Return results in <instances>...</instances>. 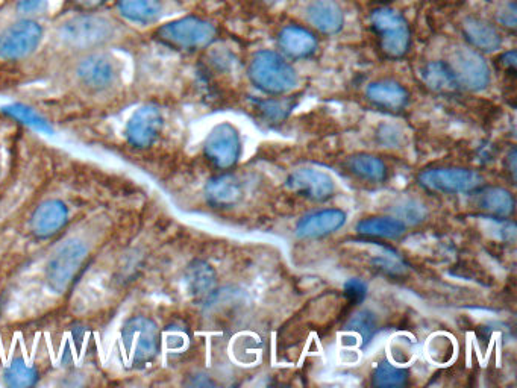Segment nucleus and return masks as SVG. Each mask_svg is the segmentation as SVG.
Wrapping results in <instances>:
<instances>
[{"label": "nucleus", "instance_id": "nucleus-22", "mask_svg": "<svg viewBox=\"0 0 517 388\" xmlns=\"http://www.w3.org/2000/svg\"><path fill=\"white\" fill-rule=\"evenodd\" d=\"M407 231V225L395 216L367 217L357 223L358 234L373 238H399Z\"/></svg>", "mask_w": 517, "mask_h": 388}, {"label": "nucleus", "instance_id": "nucleus-31", "mask_svg": "<svg viewBox=\"0 0 517 388\" xmlns=\"http://www.w3.org/2000/svg\"><path fill=\"white\" fill-rule=\"evenodd\" d=\"M293 108H295V104L287 101H279V99H270V101H263L258 107V111H260L261 116L267 120L269 123H279L282 120L287 119L290 113H292Z\"/></svg>", "mask_w": 517, "mask_h": 388}, {"label": "nucleus", "instance_id": "nucleus-33", "mask_svg": "<svg viewBox=\"0 0 517 388\" xmlns=\"http://www.w3.org/2000/svg\"><path fill=\"white\" fill-rule=\"evenodd\" d=\"M10 113H13L14 116L19 117V119L26 120V123L35 126V128H47L46 122H44V120L41 119L40 116H37V114H35L34 111L29 110V108L19 107V105H16V107L11 108Z\"/></svg>", "mask_w": 517, "mask_h": 388}, {"label": "nucleus", "instance_id": "nucleus-9", "mask_svg": "<svg viewBox=\"0 0 517 388\" xmlns=\"http://www.w3.org/2000/svg\"><path fill=\"white\" fill-rule=\"evenodd\" d=\"M204 155L217 169H231L242 155V138L232 123L222 122L208 132L204 141Z\"/></svg>", "mask_w": 517, "mask_h": 388}, {"label": "nucleus", "instance_id": "nucleus-28", "mask_svg": "<svg viewBox=\"0 0 517 388\" xmlns=\"http://www.w3.org/2000/svg\"><path fill=\"white\" fill-rule=\"evenodd\" d=\"M37 367L26 363L23 357L14 358L4 370V381L8 387H32L38 382Z\"/></svg>", "mask_w": 517, "mask_h": 388}, {"label": "nucleus", "instance_id": "nucleus-6", "mask_svg": "<svg viewBox=\"0 0 517 388\" xmlns=\"http://www.w3.org/2000/svg\"><path fill=\"white\" fill-rule=\"evenodd\" d=\"M114 26L110 20L93 14H82L67 20L60 29V38L66 46L88 51L104 46L113 38Z\"/></svg>", "mask_w": 517, "mask_h": 388}, {"label": "nucleus", "instance_id": "nucleus-24", "mask_svg": "<svg viewBox=\"0 0 517 388\" xmlns=\"http://www.w3.org/2000/svg\"><path fill=\"white\" fill-rule=\"evenodd\" d=\"M348 169L352 175L358 179L370 182V184H380L387 179V166L380 158L369 154H358L348 160Z\"/></svg>", "mask_w": 517, "mask_h": 388}, {"label": "nucleus", "instance_id": "nucleus-3", "mask_svg": "<svg viewBox=\"0 0 517 388\" xmlns=\"http://www.w3.org/2000/svg\"><path fill=\"white\" fill-rule=\"evenodd\" d=\"M249 79L258 90L270 96L290 93L298 85L295 67L273 51H260L254 55L249 64Z\"/></svg>", "mask_w": 517, "mask_h": 388}, {"label": "nucleus", "instance_id": "nucleus-41", "mask_svg": "<svg viewBox=\"0 0 517 388\" xmlns=\"http://www.w3.org/2000/svg\"><path fill=\"white\" fill-rule=\"evenodd\" d=\"M508 161H510V172L514 178V173H516V151H511L510 157H508Z\"/></svg>", "mask_w": 517, "mask_h": 388}, {"label": "nucleus", "instance_id": "nucleus-11", "mask_svg": "<svg viewBox=\"0 0 517 388\" xmlns=\"http://www.w3.org/2000/svg\"><path fill=\"white\" fill-rule=\"evenodd\" d=\"M164 128L160 108L146 105L132 114L125 126V138L134 149H148L160 138Z\"/></svg>", "mask_w": 517, "mask_h": 388}, {"label": "nucleus", "instance_id": "nucleus-18", "mask_svg": "<svg viewBox=\"0 0 517 388\" xmlns=\"http://www.w3.org/2000/svg\"><path fill=\"white\" fill-rule=\"evenodd\" d=\"M278 46L287 57L302 60L311 57L317 51V38L307 28L290 25L279 32Z\"/></svg>", "mask_w": 517, "mask_h": 388}, {"label": "nucleus", "instance_id": "nucleus-2", "mask_svg": "<svg viewBox=\"0 0 517 388\" xmlns=\"http://www.w3.org/2000/svg\"><path fill=\"white\" fill-rule=\"evenodd\" d=\"M123 352L134 369L151 366L161 349V331L157 322L149 316H131L122 326Z\"/></svg>", "mask_w": 517, "mask_h": 388}, {"label": "nucleus", "instance_id": "nucleus-30", "mask_svg": "<svg viewBox=\"0 0 517 388\" xmlns=\"http://www.w3.org/2000/svg\"><path fill=\"white\" fill-rule=\"evenodd\" d=\"M390 211L396 219L401 220L405 225H417L427 217L425 207L420 202L413 201V199L398 202L395 207L390 208Z\"/></svg>", "mask_w": 517, "mask_h": 388}, {"label": "nucleus", "instance_id": "nucleus-1", "mask_svg": "<svg viewBox=\"0 0 517 388\" xmlns=\"http://www.w3.org/2000/svg\"><path fill=\"white\" fill-rule=\"evenodd\" d=\"M90 245L81 237H70L55 248L44 266V281L55 295L72 290L90 258Z\"/></svg>", "mask_w": 517, "mask_h": 388}, {"label": "nucleus", "instance_id": "nucleus-7", "mask_svg": "<svg viewBox=\"0 0 517 388\" xmlns=\"http://www.w3.org/2000/svg\"><path fill=\"white\" fill-rule=\"evenodd\" d=\"M419 184L433 193L464 194L480 190L484 178L475 170L464 167H434L420 173Z\"/></svg>", "mask_w": 517, "mask_h": 388}, {"label": "nucleus", "instance_id": "nucleus-5", "mask_svg": "<svg viewBox=\"0 0 517 388\" xmlns=\"http://www.w3.org/2000/svg\"><path fill=\"white\" fill-rule=\"evenodd\" d=\"M216 28L199 17H182L158 28L157 38L178 51H199L210 46L216 38Z\"/></svg>", "mask_w": 517, "mask_h": 388}, {"label": "nucleus", "instance_id": "nucleus-40", "mask_svg": "<svg viewBox=\"0 0 517 388\" xmlns=\"http://www.w3.org/2000/svg\"><path fill=\"white\" fill-rule=\"evenodd\" d=\"M78 7L84 8V10H93L98 8L99 5L105 4L107 0H73Z\"/></svg>", "mask_w": 517, "mask_h": 388}, {"label": "nucleus", "instance_id": "nucleus-8", "mask_svg": "<svg viewBox=\"0 0 517 388\" xmlns=\"http://www.w3.org/2000/svg\"><path fill=\"white\" fill-rule=\"evenodd\" d=\"M449 69L457 81L458 88L469 91H483L492 82V70L481 52L470 47H457L448 61Z\"/></svg>", "mask_w": 517, "mask_h": 388}, {"label": "nucleus", "instance_id": "nucleus-35", "mask_svg": "<svg viewBox=\"0 0 517 388\" xmlns=\"http://www.w3.org/2000/svg\"><path fill=\"white\" fill-rule=\"evenodd\" d=\"M498 22L504 26L508 31H514L517 26V17H516V5L513 2L510 4L504 5V7L499 10L498 13Z\"/></svg>", "mask_w": 517, "mask_h": 388}, {"label": "nucleus", "instance_id": "nucleus-21", "mask_svg": "<svg viewBox=\"0 0 517 388\" xmlns=\"http://www.w3.org/2000/svg\"><path fill=\"white\" fill-rule=\"evenodd\" d=\"M478 207L496 219H507L514 213V198L501 187H487L478 194Z\"/></svg>", "mask_w": 517, "mask_h": 388}, {"label": "nucleus", "instance_id": "nucleus-15", "mask_svg": "<svg viewBox=\"0 0 517 388\" xmlns=\"http://www.w3.org/2000/svg\"><path fill=\"white\" fill-rule=\"evenodd\" d=\"M348 214L339 208L316 211L305 216L296 225V235L299 238H322L334 234L345 226Z\"/></svg>", "mask_w": 517, "mask_h": 388}, {"label": "nucleus", "instance_id": "nucleus-27", "mask_svg": "<svg viewBox=\"0 0 517 388\" xmlns=\"http://www.w3.org/2000/svg\"><path fill=\"white\" fill-rule=\"evenodd\" d=\"M410 370L395 366L389 361L376 364L372 373V385L378 388H399L408 384Z\"/></svg>", "mask_w": 517, "mask_h": 388}, {"label": "nucleus", "instance_id": "nucleus-20", "mask_svg": "<svg viewBox=\"0 0 517 388\" xmlns=\"http://www.w3.org/2000/svg\"><path fill=\"white\" fill-rule=\"evenodd\" d=\"M243 185L234 175L216 176L205 187L208 204L216 208H229L243 198Z\"/></svg>", "mask_w": 517, "mask_h": 388}, {"label": "nucleus", "instance_id": "nucleus-37", "mask_svg": "<svg viewBox=\"0 0 517 388\" xmlns=\"http://www.w3.org/2000/svg\"><path fill=\"white\" fill-rule=\"evenodd\" d=\"M499 61H501L502 67H504L505 70H508V72L511 73H516V51L505 52V54L499 58Z\"/></svg>", "mask_w": 517, "mask_h": 388}, {"label": "nucleus", "instance_id": "nucleus-34", "mask_svg": "<svg viewBox=\"0 0 517 388\" xmlns=\"http://www.w3.org/2000/svg\"><path fill=\"white\" fill-rule=\"evenodd\" d=\"M49 5V0H17V10L25 16L43 13Z\"/></svg>", "mask_w": 517, "mask_h": 388}, {"label": "nucleus", "instance_id": "nucleus-39", "mask_svg": "<svg viewBox=\"0 0 517 388\" xmlns=\"http://www.w3.org/2000/svg\"><path fill=\"white\" fill-rule=\"evenodd\" d=\"M188 384L193 385V387H213V385H216V382L211 381L207 375L199 373V375L193 376L192 381L188 382Z\"/></svg>", "mask_w": 517, "mask_h": 388}, {"label": "nucleus", "instance_id": "nucleus-23", "mask_svg": "<svg viewBox=\"0 0 517 388\" xmlns=\"http://www.w3.org/2000/svg\"><path fill=\"white\" fill-rule=\"evenodd\" d=\"M185 284H187L190 295L204 298V296L210 295L216 285V273L210 264L195 261L185 270Z\"/></svg>", "mask_w": 517, "mask_h": 388}, {"label": "nucleus", "instance_id": "nucleus-25", "mask_svg": "<svg viewBox=\"0 0 517 388\" xmlns=\"http://www.w3.org/2000/svg\"><path fill=\"white\" fill-rule=\"evenodd\" d=\"M119 11L126 20L140 25L157 22L161 16L160 0H119Z\"/></svg>", "mask_w": 517, "mask_h": 388}, {"label": "nucleus", "instance_id": "nucleus-14", "mask_svg": "<svg viewBox=\"0 0 517 388\" xmlns=\"http://www.w3.org/2000/svg\"><path fill=\"white\" fill-rule=\"evenodd\" d=\"M76 76L79 82L93 93L110 90L119 78L116 63L107 55L94 54L81 61Z\"/></svg>", "mask_w": 517, "mask_h": 388}, {"label": "nucleus", "instance_id": "nucleus-16", "mask_svg": "<svg viewBox=\"0 0 517 388\" xmlns=\"http://www.w3.org/2000/svg\"><path fill=\"white\" fill-rule=\"evenodd\" d=\"M366 97L370 104L381 110L392 111V113L404 110L410 101V93L407 88L392 79L372 82L366 88Z\"/></svg>", "mask_w": 517, "mask_h": 388}, {"label": "nucleus", "instance_id": "nucleus-17", "mask_svg": "<svg viewBox=\"0 0 517 388\" xmlns=\"http://www.w3.org/2000/svg\"><path fill=\"white\" fill-rule=\"evenodd\" d=\"M461 31L470 47L478 52H496L501 49L502 37L498 29L480 17H466L461 23Z\"/></svg>", "mask_w": 517, "mask_h": 388}, {"label": "nucleus", "instance_id": "nucleus-19", "mask_svg": "<svg viewBox=\"0 0 517 388\" xmlns=\"http://www.w3.org/2000/svg\"><path fill=\"white\" fill-rule=\"evenodd\" d=\"M308 22L325 35H336L345 26V13L336 0H314L308 7Z\"/></svg>", "mask_w": 517, "mask_h": 388}, {"label": "nucleus", "instance_id": "nucleus-13", "mask_svg": "<svg viewBox=\"0 0 517 388\" xmlns=\"http://www.w3.org/2000/svg\"><path fill=\"white\" fill-rule=\"evenodd\" d=\"M69 219L70 211L66 202L61 199H47L31 214L29 231L40 240H47L60 234L66 228Z\"/></svg>", "mask_w": 517, "mask_h": 388}, {"label": "nucleus", "instance_id": "nucleus-38", "mask_svg": "<svg viewBox=\"0 0 517 388\" xmlns=\"http://www.w3.org/2000/svg\"><path fill=\"white\" fill-rule=\"evenodd\" d=\"M380 137L383 138V143L392 144V146L399 143V132L395 131V128H390V126L381 129Z\"/></svg>", "mask_w": 517, "mask_h": 388}, {"label": "nucleus", "instance_id": "nucleus-10", "mask_svg": "<svg viewBox=\"0 0 517 388\" xmlns=\"http://www.w3.org/2000/svg\"><path fill=\"white\" fill-rule=\"evenodd\" d=\"M43 37V29L34 20H20L0 34V58L22 60L37 49Z\"/></svg>", "mask_w": 517, "mask_h": 388}, {"label": "nucleus", "instance_id": "nucleus-26", "mask_svg": "<svg viewBox=\"0 0 517 388\" xmlns=\"http://www.w3.org/2000/svg\"><path fill=\"white\" fill-rule=\"evenodd\" d=\"M422 81L425 82L430 90L437 91V93H448V91L457 90L458 85L449 69L448 63L443 61H434V63L427 64L423 67Z\"/></svg>", "mask_w": 517, "mask_h": 388}, {"label": "nucleus", "instance_id": "nucleus-12", "mask_svg": "<svg viewBox=\"0 0 517 388\" xmlns=\"http://www.w3.org/2000/svg\"><path fill=\"white\" fill-rule=\"evenodd\" d=\"M286 187L313 202L329 201L336 194V181L333 176L316 169L295 170L287 178Z\"/></svg>", "mask_w": 517, "mask_h": 388}, {"label": "nucleus", "instance_id": "nucleus-4", "mask_svg": "<svg viewBox=\"0 0 517 388\" xmlns=\"http://www.w3.org/2000/svg\"><path fill=\"white\" fill-rule=\"evenodd\" d=\"M381 52L390 60L404 58L410 51L411 31L407 20L399 11L389 7L376 8L370 14Z\"/></svg>", "mask_w": 517, "mask_h": 388}, {"label": "nucleus", "instance_id": "nucleus-36", "mask_svg": "<svg viewBox=\"0 0 517 388\" xmlns=\"http://www.w3.org/2000/svg\"><path fill=\"white\" fill-rule=\"evenodd\" d=\"M373 264H375L376 269H380L381 272L387 273V275H399L404 270V266L401 263L393 260V258L386 257V255L375 258Z\"/></svg>", "mask_w": 517, "mask_h": 388}, {"label": "nucleus", "instance_id": "nucleus-32", "mask_svg": "<svg viewBox=\"0 0 517 388\" xmlns=\"http://www.w3.org/2000/svg\"><path fill=\"white\" fill-rule=\"evenodd\" d=\"M343 293H345L346 301L351 305H360L366 299L367 285L366 282L358 278L349 279L343 285Z\"/></svg>", "mask_w": 517, "mask_h": 388}, {"label": "nucleus", "instance_id": "nucleus-29", "mask_svg": "<svg viewBox=\"0 0 517 388\" xmlns=\"http://www.w3.org/2000/svg\"><path fill=\"white\" fill-rule=\"evenodd\" d=\"M346 329L357 334L363 346H367L372 342L376 331H378V319H376L372 311L361 310L360 313L355 314V316L349 320Z\"/></svg>", "mask_w": 517, "mask_h": 388}]
</instances>
